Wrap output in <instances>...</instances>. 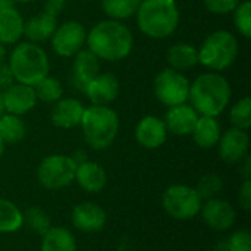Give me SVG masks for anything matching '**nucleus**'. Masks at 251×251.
I'll return each instance as SVG.
<instances>
[{
    "instance_id": "f257e3e1",
    "label": "nucleus",
    "mask_w": 251,
    "mask_h": 251,
    "mask_svg": "<svg viewBox=\"0 0 251 251\" xmlns=\"http://www.w3.org/2000/svg\"><path fill=\"white\" fill-rule=\"evenodd\" d=\"M87 43L97 59L116 62L131 53L132 34L118 21H103L90 31Z\"/></svg>"
},
{
    "instance_id": "f03ea898",
    "label": "nucleus",
    "mask_w": 251,
    "mask_h": 251,
    "mask_svg": "<svg viewBox=\"0 0 251 251\" xmlns=\"http://www.w3.org/2000/svg\"><path fill=\"white\" fill-rule=\"evenodd\" d=\"M188 99L197 113L216 118L229 103L231 87L219 74H203L190 87Z\"/></svg>"
},
{
    "instance_id": "7ed1b4c3",
    "label": "nucleus",
    "mask_w": 251,
    "mask_h": 251,
    "mask_svg": "<svg viewBox=\"0 0 251 251\" xmlns=\"http://www.w3.org/2000/svg\"><path fill=\"white\" fill-rule=\"evenodd\" d=\"M140 29L151 38L171 35L179 22L175 0H144L137 9Z\"/></svg>"
},
{
    "instance_id": "20e7f679",
    "label": "nucleus",
    "mask_w": 251,
    "mask_h": 251,
    "mask_svg": "<svg viewBox=\"0 0 251 251\" xmlns=\"http://www.w3.org/2000/svg\"><path fill=\"white\" fill-rule=\"evenodd\" d=\"M85 141L94 150H104L116 138L119 119L115 110L107 106H91L84 109L81 124Z\"/></svg>"
},
{
    "instance_id": "39448f33",
    "label": "nucleus",
    "mask_w": 251,
    "mask_h": 251,
    "mask_svg": "<svg viewBox=\"0 0 251 251\" xmlns=\"http://www.w3.org/2000/svg\"><path fill=\"white\" fill-rule=\"evenodd\" d=\"M9 66L18 82L31 87L49 74V59L46 51L31 43H22L13 49Z\"/></svg>"
},
{
    "instance_id": "423d86ee",
    "label": "nucleus",
    "mask_w": 251,
    "mask_h": 251,
    "mask_svg": "<svg viewBox=\"0 0 251 251\" xmlns=\"http://www.w3.org/2000/svg\"><path fill=\"white\" fill-rule=\"evenodd\" d=\"M238 54L237 38L228 31H216L210 34L199 50V62L206 68L224 71L229 68Z\"/></svg>"
},
{
    "instance_id": "0eeeda50",
    "label": "nucleus",
    "mask_w": 251,
    "mask_h": 251,
    "mask_svg": "<svg viewBox=\"0 0 251 251\" xmlns=\"http://www.w3.org/2000/svg\"><path fill=\"white\" fill-rule=\"evenodd\" d=\"M165 212L176 221H188L200 213L203 200L190 185H171L162 196Z\"/></svg>"
},
{
    "instance_id": "6e6552de",
    "label": "nucleus",
    "mask_w": 251,
    "mask_h": 251,
    "mask_svg": "<svg viewBox=\"0 0 251 251\" xmlns=\"http://www.w3.org/2000/svg\"><path fill=\"white\" fill-rule=\"evenodd\" d=\"M76 163L71 156L51 154L41 160L37 169L38 182L47 190H60L75 179Z\"/></svg>"
},
{
    "instance_id": "1a4fd4ad",
    "label": "nucleus",
    "mask_w": 251,
    "mask_h": 251,
    "mask_svg": "<svg viewBox=\"0 0 251 251\" xmlns=\"http://www.w3.org/2000/svg\"><path fill=\"white\" fill-rule=\"evenodd\" d=\"M190 93L188 79L175 69L162 71L154 79V94L166 106L185 103Z\"/></svg>"
},
{
    "instance_id": "9d476101",
    "label": "nucleus",
    "mask_w": 251,
    "mask_h": 251,
    "mask_svg": "<svg viewBox=\"0 0 251 251\" xmlns=\"http://www.w3.org/2000/svg\"><path fill=\"white\" fill-rule=\"evenodd\" d=\"M85 38L87 34L84 26L79 22L69 21L54 31L51 46L59 56L71 57L82 49Z\"/></svg>"
},
{
    "instance_id": "9b49d317",
    "label": "nucleus",
    "mask_w": 251,
    "mask_h": 251,
    "mask_svg": "<svg viewBox=\"0 0 251 251\" xmlns=\"http://www.w3.org/2000/svg\"><path fill=\"white\" fill-rule=\"evenodd\" d=\"M200 215H201L203 222L210 229L219 231V232L231 229L237 219V213L232 204L218 197L206 200V203L201 204Z\"/></svg>"
},
{
    "instance_id": "f8f14e48",
    "label": "nucleus",
    "mask_w": 251,
    "mask_h": 251,
    "mask_svg": "<svg viewBox=\"0 0 251 251\" xmlns=\"http://www.w3.org/2000/svg\"><path fill=\"white\" fill-rule=\"evenodd\" d=\"M72 225L87 234L99 232L104 228L106 225V212L96 203L91 201H84L72 210L71 216Z\"/></svg>"
},
{
    "instance_id": "ddd939ff",
    "label": "nucleus",
    "mask_w": 251,
    "mask_h": 251,
    "mask_svg": "<svg viewBox=\"0 0 251 251\" xmlns=\"http://www.w3.org/2000/svg\"><path fill=\"white\" fill-rule=\"evenodd\" d=\"M250 140L244 129L232 128L228 129L219 138V154L225 163L241 162L249 151Z\"/></svg>"
},
{
    "instance_id": "4468645a",
    "label": "nucleus",
    "mask_w": 251,
    "mask_h": 251,
    "mask_svg": "<svg viewBox=\"0 0 251 251\" xmlns=\"http://www.w3.org/2000/svg\"><path fill=\"white\" fill-rule=\"evenodd\" d=\"M3 103H4V110H7L10 115L19 116L29 112L35 106L37 97L31 85H25L19 82V84H12L9 88L4 90Z\"/></svg>"
},
{
    "instance_id": "2eb2a0df",
    "label": "nucleus",
    "mask_w": 251,
    "mask_h": 251,
    "mask_svg": "<svg viewBox=\"0 0 251 251\" xmlns=\"http://www.w3.org/2000/svg\"><path fill=\"white\" fill-rule=\"evenodd\" d=\"M99 59L90 50H79L72 66V84L76 90L85 91L87 85L99 75Z\"/></svg>"
},
{
    "instance_id": "dca6fc26",
    "label": "nucleus",
    "mask_w": 251,
    "mask_h": 251,
    "mask_svg": "<svg viewBox=\"0 0 251 251\" xmlns=\"http://www.w3.org/2000/svg\"><path fill=\"white\" fill-rule=\"evenodd\" d=\"M93 104L106 106L112 103L119 93V82L113 74L97 75L84 91Z\"/></svg>"
},
{
    "instance_id": "f3484780",
    "label": "nucleus",
    "mask_w": 251,
    "mask_h": 251,
    "mask_svg": "<svg viewBox=\"0 0 251 251\" xmlns=\"http://www.w3.org/2000/svg\"><path fill=\"white\" fill-rule=\"evenodd\" d=\"M166 125L156 116L143 118L135 128L137 141L146 149H157L166 141Z\"/></svg>"
},
{
    "instance_id": "a211bd4d",
    "label": "nucleus",
    "mask_w": 251,
    "mask_h": 251,
    "mask_svg": "<svg viewBox=\"0 0 251 251\" xmlns=\"http://www.w3.org/2000/svg\"><path fill=\"white\" fill-rule=\"evenodd\" d=\"M82 113H84V106L79 100L63 99L53 106L50 119L54 126L69 129L81 124Z\"/></svg>"
},
{
    "instance_id": "6ab92c4d",
    "label": "nucleus",
    "mask_w": 251,
    "mask_h": 251,
    "mask_svg": "<svg viewBox=\"0 0 251 251\" xmlns=\"http://www.w3.org/2000/svg\"><path fill=\"white\" fill-rule=\"evenodd\" d=\"M199 119V113L193 109V106L178 104L171 106L169 112L166 113L165 125L172 134L176 135H188L193 132Z\"/></svg>"
},
{
    "instance_id": "aec40b11",
    "label": "nucleus",
    "mask_w": 251,
    "mask_h": 251,
    "mask_svg": "<svg viewBox=\"0 0 251 251\" xmlns=\"http://www.w3.org/2000/svg\"><path fill=\"white\" fill-rule=\"evenodd\" d=\"M75 179L84 191L99 193L104 188L107 175L101 165H99L96 162L85 160L76 166Z\"/></svg>"
},
{
    "instance_id": "412c9836",
    "label": "nucleus",
    "mask_w": 251,
    "mask_h": 251,
    "mask_svg": "<svg viewBox=\"0 0 251 251\" xmlns=\"http://www.w3.org/2000/svg\"><path fill=\"white\" fill-rule=\"evenodd\" d=\"M56 31V16L43 12L24 22V32L31 41H44Z\"/></svg>"
},
{
    "instance_id": "4be33fe9",
    "label": "nucleus",
    "mask_w": 251,
    "mask_h": 251,
    "mask_svg": "<svg viewBox=\"0 0 251 251\" xmlns=\"http://www.w3.org/2000/svg\"><path fill=\"white\" fill-rule=\"evenodd\" d=\"M191 134H193V138L199 147L212 149L219 143L221 125L212 116H201L197 119V124H196Z\"/></svg>"
},
{
    "instance_id": "5701e85b",
    "label": "nucleus",
    "mask_w": 251,
    "mask_h": 251,
    "mask_svg": "<svg viewBox=\"0 0 251 251\" xmlns=\"http://www.w3.org/2000/svg\"><path fill=\"white\" fill-rule=\"evenodd\" d=\"M24 32V21L13 7L0 10V43L12 44L19 40Z\"/></svg>"
},
{
    "instance_id": "b1692460",
    "label": "nucleus",
    "mask_w": 251,
    "mask_h": 251,
    "mask_svg": "<svg viewBox=\"0 0 251 251\" xmlns=\"http://www.w3.org/2000/svg\"><path fill=\"white\" fill-rule=\"evenodd\" d=\"M41 251H76V243L71 231L51 226L41 240Z\"/></svg>"
},
{
    "instance_id": "393cba45",
    "label": "nucleus",
    "mask_w": 251,
    "mask_h": 251,
    "mask_svg": "<svg viewBox=\"0 0 251 251\" xmlns=\"http://www.w3.org/2000/svg\"><path fill=\"white\" fill-rule=\"evenodd\" d=\"M168 62L174 69H190L199 63V51L185 43L175 44L168 51Z\"/></svg>"
},
{
    "instance_id": "a878e982",
    "label": "nucleus",
    "mask_w": 251,
    "mask_h": 251,
    "mask_svg": "<svg viewBox=\"0 0 251 251\" xmlns=\"http://www.w3.org/2000/svg\"><path fill=\"white\" fill-rule=\"evenodd\" d=\"M24 225V215L9 200L0 199V232L12 234L21 229Z\"/></svg>"
},
{
    "instance_id": "bb28decb",
    "label": "nucleus",
    "mask_w": 251,
    "mask_h": 251,
    "mask_svg": "<svg viewBox=\"0 0 251 251\" xmlns=\"http://www.w3.org/2000/svg\"><path fill=\"white\" fill-rule=\"evenodd\" d=\"M25 124L16 115H1L0 116V138L4 144L19 143L25 137Z\"/></svg>"
},
{
    "instance_id": "cd10ccee",
    "label": "nucleus",
    "mask_w": 251,
    "mask_h": 251,
    "mask_svg": "<svg viewBox=\"0 0 251 251\" xmlns=\"http://www.w3.org/2000/svg\"><path fill=\"white\" fill-rule=\"evenodd\" d=\"M141 0H103V10L106 12L107 16L115 18V19H125L132 16Z\"/></svg>"
},
{
    "instance_id": "c85d7f7f",
    "label": "nucleus",
    "mask_w": 251,
    "mask_h": 251,
    "mask_svg": "<svg viewBox=\"0 0 251 251\" xmlns=\"http://www.w3.org/2000/svg\"><path fill=\"white\" fill-rule=\"evenodd\" d=\"M37 100L40 99L44 103L57 101L62 97V85L53 76H44L35 85H32Z\"/></svg>"
},
{
    "instance_id": "c756f323",
    "label": "nucleus",
    "mask_w": 251,
    "mask_h": 251,
    "mask_svg": "<svg viewBox=\"0 0 251 251\" xmlns=\"http://www.w3.org/2000/svg\"><path fill=\"white\" fill-rule=\"evenodd\" d=\"M24 222L34 234H38L41 237L51 228L49 215L40 207H29L24 215Z\"/></svg>"
},
{
    "instance_id": "7c9ffc66",
    "label": "nucleus",
    "mask_w": 251,
    "mask_h": 251,
    "mask_svg": "<svg viewBox=\"0 0 251 251\" xmlns=\"http://www.w3.org/2000/svg\"><path fill=\"white\" fill-rule=\"evenodd\" d=\"M222 188H224L222 178L216 174H207L199 179L196 191L201 200H210V199L218 197V194L222 191Z\"/></svg>"
},
{
    "instance_id": "2f4dec72",
    "label": "nucleus",
    "mask_w": 251,
    "mask_h": 251,
    "mask_svg": "<svg viewBox=\"0 0 251 251\" xmlns=\"http://www.w3.org/2000/svg\"><path fill=\"white\" fill-rule=\"evenodd\" d=\"M231 122L238 129H249L251 126V100L250 97H244L235 106H232L229 113Z\"/></svg>"
},
{
    "instance_id": "473e14b6",
    "label": "nucleus",
    "mask_w": 251,
    "mask_h": 251,
    "mask_svg": "<svg viewBox=\"0 0 251 251\" xmlns=\"http://www.w3.org/2000/svg\"><path fill=\"white\" fill-rule=\"evenodd\" d=\"M235 25L240 32L250 38L251 37V3L249 0L240 3L235 7Z\"/></svg>"
},
{
    "instance_id": "72a5a7b5",
    "label": "nucleus",
    "mask_w": 251,
    "mask_h": 251,
    "mask_svg": "<svg viewBox=\"0 0 251 251\" xmlns=\"http://www.w3.org/2000/svg\"><path fill=\"white\" fill-rule=\"evenodd\" d=\"M226 241L229 251H251V235L249 231H237Z\"/></svg>"
},
{
    "instance_id": "f704fd0d",
    "label": "nucleus",
    "mask_w": 251,
    "mask_h": 251,
    "mask_svg": "<svg viewBox=\"0 0 251 251\" xmlns=\"http://www.w3.org/2000/svg\"><path fill=\"white\" fill-rule=\"evenodd\" d=\"M204 6L213 13L225 15L235 10V7L238 6V0H204Z\"/></svg>"
},
{
    "instance_id": "c9c22d12",
    "label": "nucleus",
    "mask_w": 251,
    "mask_h": 251,
    "mask_svg": "<svg viewBox=\"0 0 251 251\" xmlns=\"http://www.w3.org/2000/svg\"><path fill=\"white\" fill-rule=\"evenodd\" d=\"M238 203H240L241 209H244L246 212H249L251 209V179H244V182L240 188Z\"/></svg>"
},
{
    "instance_id": "e433bc0d",
    "label": "nucleus",
    "mask_w": 251,
    "mask_h": 251,
    "mask_svg": "<svg viewBox=\"0 0 251 251\" xmlns=\"http://www.w3.org/2000/svg\"><path fill=\"white\" fill-rule=\"evenodd\" d=\"M15 78H13V74L10 71V66L0 62V88H9L12 84H13Z\"/></svg>"
},
{
    "instance_id": "4c0bfd02",
    "label": "nucleus",
    "mask_w": 251,
    "mask_h": 251,
    "mask_svg": "<svg viewBox=\"0 0 251 251\" xmlns=\"http://www.w3.org/2000/svg\"><path fill=\"white\" fill-rule=\"evenodd\" d=\"M65 6V0H46V4H44V12L56 16Z\"/></svg>"
},
{
    "instance_id": "58836bf2",
    "label": "nucleus",
    "mask_w": 251,
    "mask_h": 251,
    "mask_svg": "<svg viewBox=\"0 0 251 251\" xmlns=\"http://www.w3.org/2000/svg\"><path fill=\"white\" fill-rule=\"evenodd\" d=\"M251 160L250 157H247V160H246V165H244V171H243V174H244V179H251Z\"/></svg>"
},
{
    "instance_id": "ea45409f",
    "label": "nucleus",
    "mask_w": 251,
    "mask_h": 251,
    "mask_svg": "<svg viewBox=\"0 0 251 251\" xmlns=\"http://www.w3.org/2000/svg\"><path fill=\"white\" fill-rule=\"evenodd\" d=\"M213 251H229V249H228V241H226V240L219 241V243L215 246Z\"/></svg>"
},
{
    "instance_id": "a19ab883",
    "label": "nucleus",
    "mask_w": 251,
    "mask_h": 251,
    "mask_svg": "<svg viewBox=\"0 0 251 251\" xmlns=\"http://www.w3.org/2000/svg\"><path fill=\"white\" fill-rule=\"evenodd\" d=\"M13 7V0H0V10Z\"/></svg>"
},
{
    "instance_id": "79ce46f5",
    "label": "nucleus",
    "mask_w": 251,
    "mask_h": 251,
    "mask_svg": "<svg viewBox=\"0 0 251 251\" xmlns=\"http://www.w3.org/2000/svg\"><path fill=\"white\" fill-rule=\"evenodd\" d=\"M4 112V103H3V93L0 91V116L3 115Z\"/></svg>"
},
{
    "instance_id": "37998d69",
    "label": "nucleus",
    "mask_w": 251,
    "mask_h": 251,
    "mask_svg": "<svg viewBox=\"0 0 251 251\" xmlns=\"http://www.w3.org/2000/svg\"><path fill=\"white\" fill-rule=\"evenodd\" d=\"M4 53H6V50H4V47H3V43H0V62H1L3 57H4Z\"/></svg>"
},
{
    "instance_id": "c03bdc74",
    "label": "nucleus",
    "mask_w": 251,
    "mask_h": 251,
    "mask_svg": "<svg viewBox=\"0 0 251 251\" xmlns=\"http://www.w3.org/2000/svg\"><path fill=\"white\" fill-rule=\"evenodd\" d=\"M3 153H4V143H3L1 138H0V157L3 156Z\"/></svg>"
},
{
    "instance_id": "a18cd8bd",
    "label": "nucleus",
    "mask_w": 251,
    "mask_h": 251,
    "mask_svg": "<svg viewBox=\"0 0 251 251\" xmlns=\"http://www.w3.org/2000/svg\"><path fill=\"white\" fill-rule=\"evenodd\" d=\"M13 1H21V3H25V1H34V0H13Z\"/></svg>"
}]
</instances>
